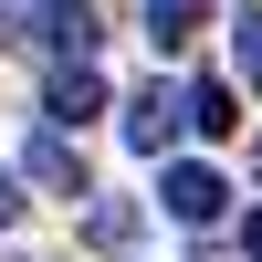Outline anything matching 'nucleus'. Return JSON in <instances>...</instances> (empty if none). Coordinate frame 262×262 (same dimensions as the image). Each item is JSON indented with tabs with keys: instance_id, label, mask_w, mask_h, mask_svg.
Instances as JSON below:
<instances>
[{
	"instance_id": "obj_1",
	"label": "nucleus",
	"mask_w": 262,
	"mask_h": 262,
	"mask_svg": "<svg viewBox=\"0 0 262 262\" xmlns=\"http://www.w3.org/2000/svg\"><path fill=\"white\" fill-rule=\"evenodd\" d=\"M21 189H42V200H95V168H84V137H53V126H42V137L21 147Z\"/></svg>"
},
{
	"instance_id": "obj_2",
	"label": "nucleus",
	"mask_w": 262,
	"mask_h": 262,
	"mask_svg": "<svg viewBox=\"0 0 262 262\" xmlns=\"http://www.w3.org/2000/svg\"><path fill=\"white\" fill-rule=\"evenodd\" d=\"M32 42H42V53H53V63H95V0H32Z\"/></svg>"
},
{
	"instance_id": "obj_3",
	"label": "nucleus",
	"mask_w": 262,
	"mask_h": 262,
	"mask_svg": "<svg viewBox=\"0 0 262 262\" xmlns=\"http://www.w3.org/2000/svg\"><path fill=\"white\" fill-rule=\"evenodd\" d=\"M84 116H105V74H95V63H53V84H42V126L74 137Z\"/></svg>"
},
{
	"instance_id": "obj_4",
	"label": "nucleus",
	"mask_w": 262,
	"mask_h": 262,
	"mask_svg": "<svg viewBox=\"0 0 262 262\" xmlns=\"http://www.w3.org/2000/svg\"><path fill=\"white\" fill-rule=\"evenodd\" d=\"M179 95H168V84H147V95H126V147H137V158H168V147H179Z\"/></svg>"
},
{
	"instance_id": "obj_5",
	"label": "nucleus",
	"mask_w": 262,
	"mask_h": 262,
	"mask_svg": "<svg viewBox=\"0 0 262 262\" xmlns=\"http://www.w3.org/2000/svg\"><path fill=\"white\" fill-rule=\"evenodd\" d=\"M221 200H231V189H221V168H200V158H179V168H168V221L210 231V221H221Z\"/></svg>"
},
{
	"instance_id": "obj_6",
	"label": "nucleus",
	"mask_w": 262,
	"mask_h": 262,
	"mask_svg": "<svg viewBox=\"0 0 262 262\" xmlns=\"http://www.w3.org/2000/svg\"><path fill=\"white\" fill-rule=\"evenodd\" d=\"M137 11H147V42H158V53H179V42L210 21V0H137Z\"/></svg>"
},
{
	"instance_id": "obj_7",
	"label": "nucleus",
	"mask_w": 262,
	"mask_h": 262,
	"mask_svg": "<svg viewBox=\"0 0 262 262\" xmlns=\"http://www.w3.org/2000/svg\"><path fill=\"white\" fill-rule=\"evenodd\" d=\"M179 116L200 126V137H231V126H242V95H231V84H189V95H179Z\"/></svg>"
},
{
	"instance_id": "obj_8",
	"label": "nucleus",
	"mask_w": 262,
	"mask_h": 262,
	"mask_svg": "<svg viewBox=\"0 0 262 262\" xmlns=\"http://www.w3.org/2000/svg\"><path fill=\"white\" fill-rule=\"evenodd\" d=\"M84 242H95V252H126V242H137V200H95V210H84Z\"/></svg>"
},
{
	"instance_id": "obj_9",
	"label": "nucleus",
	"mask_w": 262,
	"mask_h": 262,
	"mask_svg": "<svg viewBox=\"0 0 262 262\" xmlns=\"http://www.w3.org/2000/svg\"><path fill=\"white\" fill-rule=\"evenodd\" d=\"M231 53H242V84L262 95V11H242V21H231Z\"/></svg>"
},
{
	"instance_id": "obj_10",
	"label": "nucleus",
	"mask_w": 262,
	"mask_h": 262,
	"mask_svg": "<svg viewBox=\"0 0 262 262\" xmlns=\"http://www.w3.org/2000/svg\"><path fill=\"white\" fill-rule=\"evenodd\" d=\"M11 221H21V179L0 168V231H11Z\"/></svg>"
},
{
	"instance_id": "obj_11",
	"label": "nucleus",
	"mask_w": 262,
	"mask_h": 262,
	"mask_svg": "<svg viewBox=\"0 0 262 262\" xmlns=\"http://www.w3.org/2000/svg\"><path fill=\"white\" fill-rule=\"evenodd\" d=\"M242 252H252V262H262V210H242Z\"/></svg>"
},
{
	"instance_id": "obj_12",
	"label": "nucleus",
	"mask_w": 262,
	"mask_h": 262,
	"mask_svg": "<svg viewBox=\"0 0 262 262\" xmlns=\"http://www.w3.org/2000/svg\"><path fill=\"white\" fill-rule=\"evenodd\" d=\"M0 42H21V32H11V11H0Z\"/></svg>"
},
{
	"instance_id": "obj_13",
	"label": "nucleus",
	"mask_w": 262,
	"mask_h": 262,
	"mask_svg": "<svg viewBox=\"0 0 262 262\" xmlns=\"http://www.w3.org/2000/svg\"><path fill=\"white\" fill-rule=\"evenodd\" d=\"M252 179H262V147H252Z\"/></svg>"
}]
</instances>
